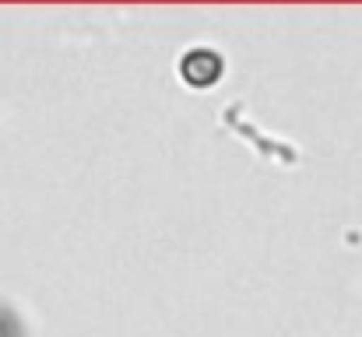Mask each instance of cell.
Returning <instances> with one entry per match:
<instances>
[{
    "label": "cell",
    "instance_id": "6da1fadb",
    "mask_svg": "<svg viewBox=\"0 0 362 337\" xmlns=\"http://www.w3.org/2000/svg\"><path fill=\"white\" fill-rule=\"evenodd\" d=\"M222 71H226L222 57H218L215 49H208V46L190 49V53L180 60V74H183V81H187L190 88H211V85L222 78Z\"/></svg>",
    "mask_w": 362,
    "mask_h": 337
}]
</instances>
